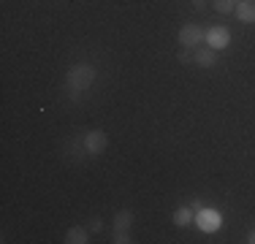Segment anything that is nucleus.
<instances>
[{
    "instance_id": "f257e3e1",
    "label": "nucleus",
    "mask_w": 255,
    "mask_h": 244,
    "mask_svg": "<svg viewBox=\"0 0 255 244\" xmlns=\"http://www.w3.org/2000/svg\"><path fill=\"white\" fill-rule=\"evenodd\" d=\"M95 82V68L87 63H79L74 68L68 71V76H65V84H68L74 93H84V90H90Z\"/></svg>"
},
{
    "instance_id": "f03ea898",
    "label": "nucleus",
    "mask_w": 255,
    "mask_h": 244,
    "mask_svg": "<svg viewBox=\"0 0 255 244\" xmlns=\"http://www.w3.org/2000/svg\"><path fill=\"white\" fill-rule=\"evenodd\" d=\"M206 41V33L198 24H185V27L179 30V44L185 49H198Z\"/></svg>"
},
{
    "instance_id": "7ed1b4c3",
    "label": "nucleus",
    "mask_w": 255,
    "mask_h": 244,
    "mask_svg": "<svg viewBox=\"0 0 255 244\" xmlns=\"http://www.w3.org/2000/svg\"><path fill=\"white\" fill-rule=\"evenodd\" d=\"M106 146H109V136L103 130H90L87 136H84V152H87V155H101Z\"/></svg>"
},
{
    "instance_id": "20e7f679",
    "label": "nucleus",
    "mask_w": 255,
    "mask_h": 244,
    "mask_svg": "<svg viewBox=\"0 0 255 244\" xmlns=\"http://www.w3.org/2000/svg\"><path fill=\"white\" fill-rule=\"evenodd\" d=\"M196 223H198V228H201V231L212 234V231L220 228L223 217H220V212H217V209H201V212H196Z\"/></svg>"
},
{
    "instance_id": "39448f33",
    "label": "nucleus",
    "mask_w": 255,
    "mask_h": 244,
    "mask_svg": "<svg viewBox=\"0 0 255 244\" xmlns=\"http://www.w3.org/2000/svg\"><path fill=\"white\" fill-rule=\"evenodd\" d=\"M206 44L215 49V52L226 49L231 44V30L228 27H212V30H206Z\"/></svg>"
},
{
    "instance_id": "423d86ee",
    "label": "nucleus",
    "mask_w": 255,
    "mask_h": 244,
    "mask_svg": "<svg viewBox=\"0 0 255 244\" xmlns=\"http://www.w3.org/2000/svg\"><path fill=\"white\" fill-rule=\"evenodd\" d=\"M193 63L201 65V68H212V65H217V52L212 46H198L196 52H193Z\"/></svg>"
},
{
    "instance_id": "0eeeda50",
    "label": "nucleus",
    "mask_w": 255,
    "mask_h": 244,
    "mask_svg": "<svg viewBox=\"0 0 255 244\" xmlns=\"http://www.w3.org/2000/svg\"><path fill=\"white\" fill-rule=\"evenodd\" d=\"M234 11H236V19L239 22H245V24L255 22V0H239Z\"/></svg>"
},
{
    "instance_id": "6e6552de",
    "label": "nucleus",
    "mask_w": 255,
    "mask_h": 244,
    "mask_svg": "<svg viewBox=\"0 0 255 244\" xmlns=\"http://www.w3.org/2000/svg\"><path fill=\"white\" fill-rule=\"evenodd\" d=\"M193 220H196V212H193L190 206H179V209L174 212V225H179V228H187Z\"/></svg>"
},
{
    "instance_id": "1a4fd4ad",
    "label": "nucleus",
    "mask_w": 255,
    "mask_h": 244,
    "mask_svg": "<svg viewBox=\"0 0 255 244\" xmlns=\"http://www.w3.org/2000/svg\"><path fill=\"white\" fill-rule=\"evenodd\" d=\"M87 236H90L87 228H82V225H74V228H68V234H65V242H68V244H84V242H90Z\"/></svg>"
},
{
    "instance_id": "9d476101",
    "label": "nucleus",
    "mask_w": 255,
    "mask_h": 244,
    "mask_svg": "<svg viewBox=\"0 0 255 244\" xmlns=\"http://www.w3.org/2000/svg\"><path fill=\"white\" fill-rule=\"evenodd\" d=\"M130 223H133V215L128 209H123V212L114 215V231H128V228H130Z\"/></svg>"
},
{
    "instance_id": "9b49d317",
    "label": "nucleus",
    "mask_w": 255,
    "mask_h": 244,
    "mask_svg": "<svg viewBox=\"0 0 255 244\" xmlns=\"http://www.w3.org/2000/svg\"><path fill=\"white\" fill-rule=\"evenodd\" d=\"M212 5H215V11H217V14H231V11L236 8V3H234V0H212Z\"/></svg>"
},
{
    "instance_id": "f8f14e48",
    "label": "nucleus",
    "mask_w": 255,
    "mask_h": 244,
    "mask_svg": "<svg viewBox=\"0 0 255 244\" xmlns=\"http://www.w3.org/2000/svg\"><path fill=\"white\" fill-rule=\"evenodd\" d=\"M114 242L117 244H130L133 239L128 236V231H114Z\"/></svg>"
},
{
    "instance_id": "ddd939ff",
    "label": "nucleus",
    "mask_w": 255,
    "mask_h": 244,
    "mask_svg": "<svg viewBox=\"0 0 255 244\" xmlns=\"http://www.w3.org/2000/svg\"><path fill=\"white\" fill-rule=\"evenodd\" d=\"M190 52H193V49H185V46H182V52H179V60H182V63H190V60H196Z\"/></svg>"
},
{
    "instance_id": "4468645a",
    "label": "nucleus",
    "mask_w": 255,
    "mask_h": 244,
    "mask_svg": "<svg viewBox=\"0 0 255 244\" xmlns=\"http://www.w3.org/2000/svg\"><path fill=\"white\" fill-rule=\"evenodd\" d=\"M90 231H93V234H98V231H103V223H101L98 217H95L93 223H90Z\"/></svg>"
},
{
    "instance_id": "2eb2a0df",
    "label": "nucleus",
    "mask_w": 255,
    "mask_h": 244,
    "mask_svg": "<svg viewBox=\"0 0 255 244\" xmlns=\"http://www.w3.org/2000/svg\"><path fill=\"white\" fill-rule=\"evenodd\" d=\"M247 242H250V244H255V228L250 231V234H247Z\"/></svg>"
},
{
    "instance_id": "dca6fc26",
    "label": "nucleus",
    "mask_w": 255,
    "mask_h": 244,
    "mask_svg": "<svg viewBox=\"0 0 255 244\" xmlns=\"http://www.w3.org/2000/svg\"><path fill=\"white\" fill-rule=\"evenodd\" d=\"M196 3V8H204V0H193Z\"/></svg>"
},
{
    "instance_id": "f3484780",
    "label": "nucleus",
    "mask_w": 255,
    "mask_h": 244,
    "mask_svg": "<svg viewBox=\"0 0 255 244\" xmlns=\"http://www.w3.org/2000/svg\"><path fill=\"white\" fill-rule=\"evenodd\" d=\"M234 3H239V0H234Z\"/></svg>"
}]
</instances>
